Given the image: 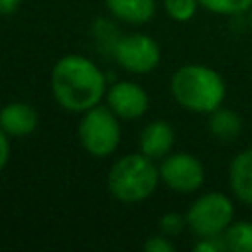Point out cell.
<instances>
[{"label":"cell","instance_id":"1","mask_svg":"<svg viewBox=\"0 0 252 252\" xmlns=\"http://www.w3.org/2000/svg\"><path fill=\"white\" fill-rule=\"evenodd\" d=\"M51 91L65 110L85 112L96 106L106 93V79L91 59L65 55L51 71Z\"/></svg>","mask_w":252,"mask_h":252},{"label":"cell","instance_id":"2","mask_svg":"<svg viewBox=\"0 0 252 252\" xmlns=\"http://www.w3.org/2000/svg\"><path fill=\"white\" fill-rule=\"evenodd\" d=\"M171 94L183 108L209 114L222 104L226 85L211 67L183 65L171 77Z\"/></svg>","mask_w":252,"mask_h":252},{"label":"cell","instance_id":"3","mask_svg":"<svg viewBox=\"0 0 252 252\" xmlns=\"http://www.w3.org/2000/svg\"><path fill=\"white\" fill-rule=\"evenodd\" d=\"M159 179V169L152 158L144 154H130L120 158L108 171L106 183L114 199L122 203H138L148 199Z\"/></svg>","mask_w":252,"mask_h":252},{"label":"cell","instance_id":"4","mask_svg":"<svg viewBox=\"0 0 252 252\" xmlns=\"http://www.w3.org/2000/svg\"><path fill=\"white\" fill-rule=\"evenodd\" d=\"M77 134L83 148L94 158L110 156L120 142V126L110 106L106 108L96 104L85 110Z\"/></svg>","mask_w":252,"mask_h":252},{"label":"cell","instance_id":"5","mask_svg":"<svg viewBox=\"0 0 252 252\" xmlns=\"http://www.w3.org/2000/svg\"><path fill=\"white\" fill-rule=\"evenodd\" d=\"M234 207L224 193H205L187 211V226L199 238L220 236L232 222Z\"/></svg>","mask_w":252,"mask_h":252},{"label":"cell","instance_id":"6","mask_svg":"<svg viewBox=\"0 0 252 252\" xmlns=\"http://www.w3.org/2000/svg\"><path fill=\"white\" fill-rule=\"evenodd\" d=\"M114 59L130 73H150L159 63V45L144 33H132L120 37L112 45Z\"/></svg>","mask_w":252,"mask_h":252},{"label":"cell","instance_id":"7","mask_svg":"<svg viewBox=\"0 0 252 252\" xmlns=\"http://www.w3.org/2000/svg\"><path fill=\"white\" fill-rule=\"evenodd\" d=\"M159 179L177 193H193L205 181L203 163L191 154L167 156L159 165Z\"/></svg>","mask_w":252,"mask_h":252},{"label":"cell","instance_id":"8","mask_svg":"<svg viewBox=\"0 0 252 252\" xmlns=\"http://www.w3.org/2000/svg\"><path fill=\"white\" fill-rule=\"evenodd\" d=\"M106 100H108L110 110L116 116L126 118V120L140 118L148 110V104H150L146 91L140 85L130 83V81H120L112 85L106 93Z\"/></svg>","mask_w":252,"mask_h":252},{"label":"cell","instance_id":"9","mask_svg":"<svg viewBox=\"0 0 252 252\" xmlns=\"http://www.w3.org/2000/svg\"><path fill=\"white\" fill-rule=\"evenodd\" d=\"M173 140L175 134L171 124L165 120H154L140 134V152L152 159L165 158L173 146Z\"/></svg>","mask_w":252,"mask_h":252},{"label":"cell","instance_id":"10","mask_svg":"<svg viewBox=\"0 0 252 252\" xmlns=\"http://www.w3.org/2000/svg\"><path fill=\"white\" fill-rule=\"evenodd\" d=\"M37 126V112L28 102H10L0 110V128L8 136H28Z\"/></svg>","mask_w":252,"mask_h":252},{"label":"cell","instance_id":"11","mask_svg":"<svg viewBox=\"0 0 252 252\" xmlns=\"http://www.w3.org/2000/svg\"><path fill=\"white\" fill-rule=\"evenodd\" d=\"M228 179L236 199L252 207V150H244L232 159Z\"/></svg>","mask_w":252,"mask_h":252},{"label":"cell","instance_id":"12","mask_svg":"<svg viewBox=\"0 0 252 252\" xmlns=\"http://www.w3.org/2000/svg\"><path fill=\"white\" fill-rule=\"evenodd\" d=\"M106 8L120 20L128 24H146L154 18V0H104Z\"/></svg>","mask_w":252,"mask_h":252},{"label":"cell","instance_id":"13","mask_svg":"<svg viewBox=\"0 0 252 252\" xmlns=\"http://www.w3.org/2000/svg\"><path fill=\"white\" fill-rule=\"evenodd\" d=\"M240 130H242V120L234 110L219 106L217 110L209 112V132L217 140L232 142L238 138Z\"/></svg>","mask_w":252,"mask_h":252},{"label":"cell","instance_id":"14","mask_svg":"<svg viewBox=\"0 0 252 252\" xmlns=\"http://www.w3.org/2000/svg\"><path fill=\"white\" fill-rule=\"evenodd\" d=\"M224 244L232 252H252V222L236 220L230 222L222 232Z\"/></svg>","mask_w":252,"mask_h":252},{"label":"cell","instance_id":"15","mask_svg":"<svg viewBox=\"0 0 252 252\" xmlns=\"http://www.w3.org/2000/svg\"><path fill=\"white\" fill-rule=\"evenodd\" d=\"M199 0H163L165 12L175 22H189L195 16Z\"/></svg>","mask_w":252,"mask_h":252},{"label":"cell","instance_id":"16","mask_svg":"<svg viewBox=\"0 0 252 252\" xmlns=\"http://www.w3.org/2000/svg\"><path fill=\"white\" fill-rule=\"evenodd\" d=\"M199 4L215 14H240L252 6V0H199Z\"/></svg>","mask_w":252,"mask_h":252},{"label":"cell","instance_id":"17","mask_svg":"<svg viewBox=\"0 0 252 252\" xmlns=\"http://www.w3.org/2000/svg\"><path fill=\"white\" fill-rule=\"evenodd\" d=\"M185 226H187V219L181 217L179 213H167L159 219V228L165 236H177Z\"/></svg>","mask_w":252,"mask_h":252},{"label":"cell","instance_id":"18","mask_svg":"<svg viewBox=\"0 0 252 252\" xmlns=\"http://www.w3.org/2000/svg\"><path fill=\"white\" fill-rule=\"evenodd\" d=\"M224 248H226V244H224L222 234H220V236H205V238H201V240L193 246L195 252H220V250H224Z\"/></svg>","mask_w":252,"mask_h":252},{"label":"cell","instance_id":"19","mask_svg":"<svg viewBox=\"0 0 252 252\" xmlns=\"http://www.w3.org/2000/svg\"><path fill=\"white\" fill-rule=\"evenodd\" d=\"M144 248H146V252H173L175 250L173 244L165 236H152V238H148Z\"/></svg>","mask_w":252,"mask_h":252},{"label":"cell","instance_id":"20","mask_svg":"<svg viewBox=\"0 0 252 252\" xmlns=\"http://www.w3.org/2000/svg\"><path fill=\"white\" fill-rule=\"evenodd\" d=\"M10 158V142H8V134L0 128V171L6 167Z\"/></svg>","mask_w":252,"mask_h":252},{"label":"cell","instance_id":"21","mask_svg":"<svg viewBox=\"0 0 252 252\" xmlns=\"http://www.w3.org/2000/svg\"><path fill=\"white\" fill-rule=\"evenodd\" d=\"M18 6H20V0H0V14L8 16V14L16 12Z\"/></svg>","mask_w":252,"mask_h":252},{"label":"cell","instance_id":"22","mask_svg":"<svg viewBox=\"0 0 252 252\" xmlns=\"http://www.w3.org/2000/svg\"><path fill=\"white\" fill-rule=\"evenodd\" d=\"M250 26H252V6H250Z\"/></svg>","mask_w":252,"mask_h":252}]
</instances>
